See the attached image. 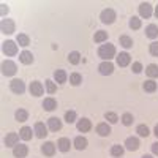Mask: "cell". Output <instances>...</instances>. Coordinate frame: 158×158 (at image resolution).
I'll return each mask as SVG.
<instances>
[{"instance_id": "obj_37", "label": "cell", "mask_w": 158, "mask_h": 158, "mask_svg": "<svg viewBox=\"0 0 158 158\" xmlns=\"http://www.w3.org/2000/svg\"><path fill=\"white\" fill-rule=\"evenodd\" d=\"M136 131H138V135H139V136H144V138H147V136H149V128H147L146 125H139Z\"/></svg>"}, {"instance_id": "obj_23", "label": "cell", "mask_w": 158, "mask_h": 158, "mask_svg": "<svg viewBox=\"0 0 158 158\" xmlns=\"http://www.w3.org/2000/svg\"><path fill=\"white\" fill-rule=\"evenodd\" d=\"M19 136H21L24 141L32 139V128H30V127H22L21 131H19Z\"/></svg>"}, {"instance_id": "obj_21", "label": "cell", "mask_w": 158, "mask_h": 158, "mask_svg": "<svg viewBox=\"0 0 158 158\" xmlns=\"http://www.w3.org/2000/svg\"><path fill=\"white\" fill-rule=\"evenodd\" d=\"M43 108H44L46 111H54V109L57 108V101H56L54 98H46V100L43 101Z\"/></svg>"}, {"instance_id": "obj_4", "label": "cell", "mask_w": 158, "mask_h": 158, "mask_svg": "<svg viewBox=\"0 0 158 158\" xmlns=\"http://www.w3.org/2000/svg\"><path fill=\"white\" fill-rule=\"evenodd\" d=\"M10 89L11 92H15V94H24V90H25V85L24 82L21 81V79H13V81L10 82Z\"/></svg>"}, {"instance_id": "obj_42", "label": "cell", "mask_w": 158, "mask_h": 158, "mask_svg": "<svg viewBox=\"0 0 158 158\" xmlns=\"http://www.w3.org/2000/svg\"><path fill=\"white\" fill-rule=\"evenodd\" d=\"M141 71H142V65H141L139 62H135V63H133V73L139 74Z\"/></svg>"}, {"instance_id": "obj_15", "label": "cell", "mask_w": 158, "mask_h": 158, "mask_svg": "<svg viewBox=\"0 0 158 158\" xmlns=\"http://www.w3.org/2000/svg\"><path fill=\"white\" fill-rule=\"evenodd\" d=\"M48 127H49V130H52V131H59V130L62 128L60 118H57V117H51L49 120H48Z\"/></svg>"}, {"instance_id": "obj_13", "label": "cell", "mask_w": 158, "mask_h": 158, "mask_svg": "<svg viewBox=\"0 0 158 158\" xmlns=\"http://www.w3.org/2000/svg\"><path fill=\"white\" fill-rule=\"evenodd\" d=\"M139 15L142 16V18H150L152 16V6H150V3H141L139 5Z\"/></svg>"}, {"instance_id": "obj_20", "label": "cell", "mask_w": 158, "mask_h": 158, "mask_svg": "<svg viewBox=\"0 0 158 158\" xmlns=\"http://www.w3.org/2000/svg\"><path fill=\"white\" fill-rule=\"evenodd\" d=\"M97 133H98L100 136H109L111 127H109L108 123H100V125L97 127Z\"/></svg>"}, {"instance_id": "obj_33", "label": "cell", "mask_w": 158, "mask_h": 158, "mask_svg": "<svg viewBox=\"0 0 158 158\" xmlns=\"http://www.w3.org/2000/svg\"><path fill=\"white\" fill-rule=\"evenodd\" d=\"M70 82L73 84V85H79L82 82V76L79 74V73H73L71 76H70Z\"/></svg>"}, {"instance_id": "obj_18", "label": "cell", "mask_w": 158, "mask_h": 158, "mask_svg": "<svg viewBox=\"0 0 158 158\" xmlns=\"http://www.w3.org/2000/svg\"><path fill=\"white\" fill-rule=\"evenodd\" d=\"M70 146H71V142L68 138H60L59 142H57V147L60 152H68L70 150Z\"/></svg>"}, {"instance_id": "obj_26", "label": "cell", "mask_w": 158, "mask_h": 158, "mask_svg": "<svg viewBox=\"0 0 158 158\" xmlns=\"http://www.w3.org/2000/svg\"><path fill=\"white\" fill-rule=\"evenodd\" d=\"M94 40H95L97 43H103V41H106V40H108V32H104V30H98V32H95Z\"/></svg>"}, {"instance_id": "obj_14", "label": "cell", "mask_w": 158, "mask_h": 158, "mask_svg": "<svg viewBox=\"0 0 158 158\" xmlns=\"http://www.w3.org/2000/svg\"><path fill=\"white\" fill-rule=\"evenodd\" d=\"M19 60H21L24 65H30V63H33V56H32V52H29V51H22L21 54H19Z\"/></svg>"}, {"instance_id": "obj_30", "label": "cell", "mask_w": 158, "mask_h": 158, "mask_svg": "<svg viewBox=\"0 0 158 158\" xmlns=\"http://www.w3.org/2000/svg\"><path fill=\"white\" fill-rule=\"evenodd\" d=\"M27 117H29L27 111H24V109H18L16 111V120L18 122H25V120H27Z\"/></svg>"}, {"instance_id": "obj_45", "label": "cell", "mask_w": 158, "mask_h": 158, "mask_svg": "<svg viewBox=\"0 0 158 158\" xmlns=\"http://www.w3.org/2000/svg\"><path fill=\"white\" fill-rule=\"evenodd\" d=\"M155 16L158 18V5H156V8H155Z\"/></svg>"}, {"instance_id": "obj_5", "label": "cell", "mask_w": 158, "mask_h": 158, "mask_svg": "<svg viewBox=\"0 0 158 158\" xmlns=\"http://www.w3.org/2000/svg\"><path fill=\"white\" fill-rule=\"evenodd\" d=\"M3 52L6 56H16L18 54V44L15 41H5L3 43Z\"/></svg>"}, {"instance_id": "obj_31", "label": "cell", "mask_w": 158, "mask_h": 158, "mask_svg": "<svg viewBox=\"0 0 158 158\" xmlns=\"http://www.w3.org/2000/svg\"><path fill=\"white\" fill-rule=\"evenodd\" d=\"M120 44H122L123 48L130 49L131 46H133V40H131L130 36H127V35H123V36H120Z\"/></svg>"}, {"instance_id": "obj_35", "label": "cell", "mask_w": 158, "mask_h": 158, "mask_svg": "<svg viewBox=\"0 0 158 158\" xmlns=\"http://www.w3.org/2000/svg\"><path fill=\"white\" fill-rule=\"evenodd\" d=\"M130 27H131V29H135V30L139 29V27H141V19L136 18V16H133V18L130 19Z\"/></svg>"}, {"instance_id": "obj_47", "label": "cell", "mask_w": 158, "mask_h": 158, "mask_svg": "<svg viewBox=\"0 0 158 158\" xmlns=\"http://www.w3.org/2000/svg\"><path fill=\"white\" fill-rule=\"evenodd\" d=\"M142 158H153V156H152V155H144Z\"/></svg>"}, {"instance_id": "obj_12", "label": "cell", "mask_w": 158, "mask_h": 158, "mask_svg": "<svg viewBox=\"0 0 158 158\" xmlns=\"http://www.w3.org/2000/svg\"><path fill=\"white\" fill-rule=\"evenodd\" d=\"M18 142H19V136L16 133H8L6 138H5V146L6 147H15L18 146Z\"/></svg>"}, {"instance_id": "obj_34", "label": "cell", "mask_w": 158, "mask_h": 158, "mask_svg": "<svg viewBox=\"0 0 158 158\" xmlns=\"http://www.w3.org/2000/svg\"><path fill=\"white\" fill-rule=\"evenodd\" d=\"M122 153H123V147L122 146H112V149H111V155L112 156H122Z\"/></svg>"}, {"instance_id": "obj_43", "label": "cell", "mask_w": 158, "mask_h": 158, "mask_svg": "<svg viewBox=\"0 0 158 158\" xmlns=\"http://www.w3.org/2000/svg\"><path fill=\"white\" fill-rule=\"evenodd\" d=\"M152 152H153L155 155H158V142H155V144H152Z\"/></svg>"}, {"instance_id": "obj_40", "label": "cell", "mask_w": 158, "mask_h": 158, "mask_svg": "<svg viewBox=\"0 0 158 158\" xmlns=\"http://www.w3.org/2000/svg\"><path fill=\"white\" fill-rule=\"evenodd\" d=\"M106 120H109L111 123H115V122H118V117H117V114H114V112H108V114H106Z\"/></svg>"}, {"instance_id": "obj_36", "label": "cell", "mask_w": 158, "mask_h": 158, "mask_svg": "<svg viewBox=\"0 0 158 158\" xmlns=\"http://www.w3.org/2000/svg\"><path fill=\"white\" fill-rule=\"evenodd\" d=\"M122 122H123V125H131L133 123V115H131L130 112H125L123 115H122Z\"/></svg>"}, {"instance_id": "obj_44", "label": "cell", "mask_w": 158, "mask_h": 158, "mask_svg": "<svg viewBox=\"0 0 158 158\" xmlns=\"http://www.w3.org/2000/svg\"><path fill=\"white\" fill-rule=\"evenodd\" d=\"M5 13H8V8L6 5H2V15H5Z\"/></svg>"}, {"instance_id": "obj_11", "label": "cell", "mask_w": 158, "mask_h": 158, "mask_svg": "<svg viewBox=\"0 0 158 158\" xmlns=\"http://www.w3.org/2000/svg\"><path fill=\"white\" fill-rule=\"evenodd\" d=\"M98 70H100V73H101L103 76H108V74H111V73L114 71V65H112L111 62H103V63H100Z\"/></svg>"}, {"instance_id": "obj_41", "label": "cell", "mask_w": 158, "mask_h": 158, "mask_svg": "<svg viewBox=\"0 0 158 158\" xmlns=\"http://www.w3.org/2000/svg\"><path fill=\"white\" fill-rule=\"evenodd\" d=\"M149 51H150L152 56L156 57V56H158V41H153V43L150 44V49H149Z\"/></svg>"}, {"instance_id": "obj_46", "label": "cell", "mask_w": 158, "mask_h": 158, "mask_svg": "<svg viewBox=\"0 0 158 158\" xmlns=\"http://www.w3.org/2000/svg\"><path fill=\"white\" fill-rule=\"evenodd\" d=\"M155 135H156V138H158V125L155 127Z\"/></svg>"}, {"instance_id": "obj_19", "label": "cell", "mask_w": 158, "mask_h": 158, "mask_svg": "<svg viewBox=\"0 0 158 158\" xmlns=\"http://www.w3.org/2000/svg\"><path fill=\"white\" fill-rule=\"evenodd\" d=\"M92 128V123L89 118H81V120L77 122V130L79 131H82V133H85V131H89Z\"/></svg>"}, {"instance_id": "obj_32", "label": "cell", "mask_w": 158, "mask_h": 158, "mask_svg": "<svg viewBox=\"0 0 158 158\" xmlns=\"http://www.w3.org/2000/svg\"><path fill=\"white\" fill-rule=\"evenodd\" d=\"M146 73L150 76V77H156L158 76V65H149L147 67V70H146Z\"/></svg>"}, {"instance_id": "obj_7", "label": "cell", "mask_w": 158, "mask_h": 158, "mask_svg": "<svg viewBox=\"0 0 158 158\" xmlns=\"http://www.w3.org/2000/svg\"><path fill=\"white\" fill-rule=\"evenodd\" d=\"M27 153H29V149H27V146H24V144H18V146L13 147V155L16 158H24Z\"/></svg>"}, {"instance_id": "obj_28", "label": "cell", "mask_w": 158, "mask_h": 158, "mask_svg": "<svg viewBox=\"0 0 158 158\" xmlns=\"http://www.w3.org/2000/svg\"><path fill=\"white\" fill-rule=\"evenodd\" d=\"M68 60H70L71 65H77L79 60H81V54H79L77 51H73V52H70V54H68Z\"/></svg>"}, {"instance_id": "obj_17", "label": "cell", "mask_w": 158, "mask_h": 158, "mask_svg": "<svg viewBox=\"0 0 158 158\" xmlns=\"http://www.w3.org/2000/svg\"><path fill=\"white\" fill-rule=\"evenodd\" d=\"M125 146H127V149L128 150H138L139 149V139L138 138H128L127 141H125Z\"/></svg>"}, {"instance_id": "obj_38", "label": "cell", "mask_w": 158, "mask_h": 158, "mask_svg": "<svg viewBox=\"0 0 158 158\" xmlns=\"http://www.w3.org/2000/svg\"><path fill=\"white\" fill-rule=\"evenodd\" d=\"M65 120H67L68 123H73L76 120V112L74 111H68L67 114H65Z\"/></svg>"}, {"instance_id": "obj_3", "label": "cell", "mask_w": 158, "mask_h": 158, "mask_svg": "<svg viewBox=\"0 0 158 158\" xmlns=\"http://www.w3.org/2000/svg\"><path fill=\"white\" fill-rule=\"evenodd\" d=\"M100 19H101V22H104V24H112V22L115 21V11L111 10V8L103 10L101 15H100Z\"/></svg>"}, {"instance_id": "obj_10", "label": "cell", "mask_w": 158, "mask_h": 158, "mask_svg": "<svg viewBox=\"0 0 158 158\" xmlns=\"http://www.w3.org/2000/svg\"><path fill=\"white\" fill-rule=\"evenodd\" d=\"M131 62V57L128 52H120V54L117 56V65L118 67H127V65H130Z\"/></svg>"}, {"instance_id": "obj_9", "label": "cell", "mask_w": 158, "mask_h": 158, "mask_svg": "<svg viewBox=\"0 0 158 158\" xmlns=\"http://www.w3.org/2000/svg\"><path fill=\"white\" fill-rule=\"evenodd\" d=\"M35 135H36V138H40V139L46 138V135H48V128H46V125L41 123V122L35 123Z\"/></svg>"}, {"instance_id": "obj_39", "label": "cell", "mask_w": 158, "mask_h": 158, "mask_svg": "<svg viewBox=\"0 0 158 158\" xmlns=\"http://www.w3.org/2000/svg\"><path fill=\"white\" fill-rule=\"evenodd\" d=\"M46 89H48L49 94H54V92L57 90V85H56L54 82H52L51 79H48V81H46Z\"/></svg>"}, {"instance_id": "obj_27", "label": "cell", "mask_w": 158, "mask_h": 158, "mask_svg": "<svg viewBox=\"0 0 158 158\" xmlns=\"http://www.w3.org/2000/svg\"><path fill=\"white\" fill-rule=\"evenodd\" d=\"M16 41L19 43V46H24V48L30 44V40H29V36L25 35V33H19L18 38H16Z\"/></svg>"}, {"instance_id": "obj_16", "label": "cell", "mask_w": 158, "mask_h": 158, "mask_svg": "<svg viewBox=\"0 0 158 158\" xmlns=\"http://www.w3.org/2000/svg\"><path fill=\"white\" fill-rule=\"evenodd\" d=\"M41 152L44 155H48V156H52V155L56 153V146L52 142H44L43 146H41Z\"/></svg>"}, {"instance_id": "obj_2", "label": "cell", "mask_w": 158, "mask_h": 158, "mask_svg": "<svg viewBox=\"0 0 158 158\" xmlns=\"http://www.w3.org/2000/svg\"><path fill=\"white\" fill-rule=\"evenodd\" d=\"M16 70H18V67H16L15 62L5 60V62L2 63V73H3L5 76H15V74H16Z\"/></svg>"}, {"instance_id": "obj_8", "label": "cell", "mask_w": 158, "mask_h": 158, "mask_svg": "<svg viewBox=\"0 0 158 158\" xmlns=\"http://www.w3.org/2000/svg\"><path fill=\"white\" fill-rule=\"evenodd\" d=\"M43 92H44V87L41 82H38V81H33L30 84V94L33 97H40V95H43Z\"/></svg>"}, {"instance_id": "obj_29", "label": "cell", "mask_w": 158, "mask_h": 158, "mask_svg": "<svg viewBox=\"0 0 158 158\" xmlns=\"http://www.w3.org/2000/svg\"><path fill=\"white\" fill-rule=\"evenodd\" d=\"M144 90H146V92H155L156 90V82L153 81V79L146 81V82H144Z\"/></svg>"}, {"instance_id": "obj_22", "label": "cell", "mask_w": 158, "mask_h": 158, "mask_svg": "<svg viewBox=\"0 0 158 158\" xmlns=\"http://www.w3.org/2000/svg\"><path fill=\"white\" fill-rule=\"evenodd\" d=\"M146 35L149 36V38H156L158 36V25H155V24H150V25H147V29H146Z\"/></svg>"}, {"instance_id": "obj_24", "label": "cell", "mask_w": 158, "mask_h": 158, "mask_svg": "<svg viewBox=\"0 0 158 158\" xmlns=\"http://www.w3.org/2000/svg\"><path fill=\"white\" fill-rule=\"evenodd\" d=\"M74 147H76L77 150H84V149L87 147V139L82 138V136H77V138L74 139Z\"/></svg>"}, {"instance_id": "obj_6", "label": "cell", "mask_w": 158, "mask_h": 158, "mask_svg": "<svg viewBox=\"0 0 158 158\" xmlns=\"http://www.w3.org/2000/svg\"><path fill=\"white\" fill-rule=\"evenodd\" d=\"M0 27H2V33H6V35H11L15 32V22L11 19H3L2 24H0Z\"/></svg>"}, {"instance_id": "obj_1", "label": "cell", "mask_w": 158, "mask_h": 158, "mask_svg": "<svg viewBox=\"0 0 158 158\" xmlns=\"http://www.w3.org/2000/svg\"><path fill=\"white\" fill-rule=\"evenodd\" d=\"M98 56L104 60V62H109L114 56H115V48L114 44H101L100 49H98Z\"/></svg>"}, {"instance_id": "obj_25", "label": "cell", "mask_w": 158, "mask_h": 158, "mask_svg": "<svg viewBox=\"0 0 158 158\" xmlns=\"http://www.w3.org/2000/svg\"><path fill=\"white\" fill-rule=\"evenodd\" d=\"M54 79H56V82H59V84L67 82V73H65L63 70H57L54 73Z\"/></svg>"}]
</instances>
